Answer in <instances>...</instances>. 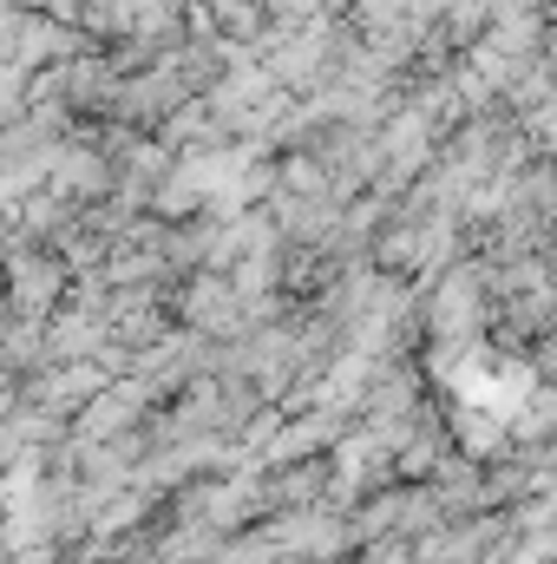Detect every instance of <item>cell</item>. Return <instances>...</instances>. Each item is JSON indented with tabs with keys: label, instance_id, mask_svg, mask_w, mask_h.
<instances>
[{
	"label": "cell",
	"instance_id": "1",
	"mask_svg": "<svg viewBox=\"0 0 557 564\" xmlns=\"http://www.w3.org/2000/svg\"><path fill=\"white\" fill-rule=\"evenodd\" d=\"M7 276H13V308H26V315H40L59 295V263L46 250H13Z\"/></svg>",
	"mask_w": 557,
	"mask_h": 564
},
{
	"label": "cell",
	"instance_id": "2",
	"mask_svg": "<svg viewBox=\"0 0 557 564\" xmlns=\"http://www.w3.org/2000/svg\"><path fill=\"white\" fill-rule=\"evenodd\" d=\"M20 106H26V73L7 59L0 66V119H20Z\"/></svg>",
	"mask_w": 557,
	"mask_h": 564
}]
</instances>
